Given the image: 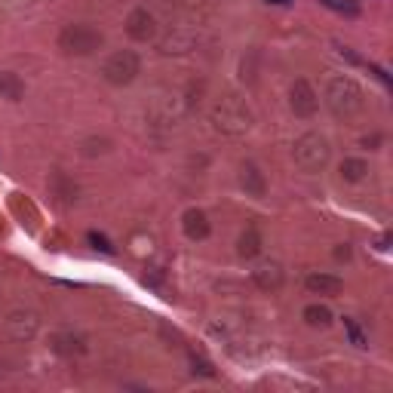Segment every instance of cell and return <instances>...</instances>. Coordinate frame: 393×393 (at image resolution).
<instances>
[{
  "mask_svg": "<svg viewBox=\"0 0 393 393\" xmlns=\"http://www.w3.org/2000/svg\"><path fill=\"white\" fill-rule=\"evenodd\" d=\"M0 99H9V101L25 99V83L16 71H0Z\"/></svg>",
  "mask_w": 393,
  "mask_h": 393,
  "instance_id": "14",
  "label": "cell"
},
{
  "mask_svg": "<svg viewBox=\"0 0 393 393\" xmlns=\"http://www.w3.org/2000/svg\"><path fill=\"white\" fill-rule=\"evenodd\" d=\"M267 4H289V0H267Z\"/></svg>",
  "mask_w": 393,
  "mask_h": 393,
  "instance_id": "27",
  "label": "cell"
},
{
  "mask_svg": "<svg viewBox=\"0 0 393 393\" xmlns=\"http://www.w3.org/2000/svg\"><path fill=\"white\" fill-rule=\"evenodd\" d=\"M326 9H332V13L338 16H348V18H357L360 16V0H320Z\"/></svg>",
  "mask_w": 393,
  "mask_h": 393,
  "instance_id": "19",
  "label": "cell"
},
{
  "mask_svg": "<svg viewBox=\"0 0 393 393\" xmlns=\"http://www.w3.org/2000/svg\"><path fill=\"white\" fill-rule=\"evenodd\" d=\"M52 191L59 194L65 203H74V200H77V184H71L59 170H55V175H52Z\"/></svg>",
  "mask_w": 393,
  "mask_h": 393,
  "instance_id": "20",
  "label": "cell"
},
{
  "mask_svg": "<svg viewBox=\"0 0 393 393\" xmlns=\"http://www.w3.org/2000/svg\"><path fill=\"white\" fill-rule=\"evenodd\" d=\"M138 74H142V59H138L133 50L111 52L105 65H101V77H105L111 87H129Z\"/></svg>",
  "mask_w": 393,
  "mask_h": 393,
  "instance_id": "5",
  "label": "cell"
},
{
  "mask_svg": "<svg viewBox=\"0 0 393 393\" xmlns=\"http://www.w3.org/2000/svg\"><path fill=\"white\" fill-rule=\"evenodd\" d=\"M326 105H329V111L335 117L350 120V117L360 114L362 105H366V92H362V87L353 77L338 74V77H332L326 83Z\"/></svg>",
  "mask_w": 393,
  "mask_h": 393,
  "instance_id": "1",
  "label": "cell"
},
{
  "mask_svg": "<svg viewBox=\"0 0 393 393\" xmlns=\"http://www.w3.org/2000/svg\"><path fill=\"white\" fill-rule=\"evenodd\" d=\"M338 172H341V179L344 182H350V184H357L362 179H369V163L366 160H360V157H348L341 166H338Z\"/></svg>",
  "mask_w": 393,
  "mask_h": 393,
  "instance_id": "15",
  "label": "cell"
},
{
  "mask_svg": "<svg viewBox=\"0 0 393 393\" xmlns=\"http://www.w3.org/2000/svg\"><path fill=\"white\" fill-rule=\"evenodd\" d=\"M344 329H348V335H350V344H353V348H369V341H366V335L360 332L357 320H350V316H344Z\"/></svg>",
  "mask_w": 393,
  "mask_h": 393,
  "instance_id": "22",
  "label": "cell"
},
{
  "mask_svg": "<svg viewBox=\"0 0 393 393\" xmlns=\"http://www.w3.org/2000/svg\"><path fill=\"white\" fill-rule=\"evenodd\" d=\"M378 249H381V252L390 249V233H381V237H378Z\"/></svg>",
  "mask_w": 393,
  "mask_h": 393,
  "instance_id": "26",
  "label": "cell"
},
{
  "mask_svg": "<svg viewBox=\"0 0 393 393\" xmlns=\"http://www.w3.org/2000/svg\"><path fill=\"white\" fill-rule=\"evenodd\" d=\"M335 258H338V261H348V258H350V246H348V243L335 249Z\"/></svg>",
  "mask_w": 393,
  "mask_h": 393,
  "instance_id": "25",
  "label": "cell"
},
{
  "mask_svg": "<svg viewBox=\"0 0 393 393\" xmlns=\"http://www.w3.org/2000/svg\"><path fill=\"white\" fill-rule=\"evenodd\" d=\"M191 372H194V375H203V378H215V375H218V372H215V366H212V362L209 360H206V357H196V353H194V357H191Z\"/></svg>",
  "mask_w": 393,
  "mask_h": 393,
  "instance_id": "23",
  "label": "cell"
},
{
  "mask_svg": "<svg viewBox=\"0 0 393 393\" xmlns=\"http://www.w3.org/2000/svg\"><path fill=\"white\" fill-rule=\"evenodd\" d=\"M369 71H372V74H375V77H378L381 83H384V87H390V74H387L384 68H378V65H369Z\"/></svg>",
  "mask_w": 393,
  "mask_h": 393,
  "instance_id": "24",
  "label": "cell"
},
{
  "mask_svg": "<svg viewBox=\"0 0 393 393\" xmlns=\"http://www.w3.org/2000/svg\"><path fill=\"white\" fill-rule=\"evenodd\" d=\"M87 243L92 249H99V252H105V255H114V243H111L105 233H99V231H89L87 233Z\"/></svg>",
  "mask_w": 393,
  "mask_h": 393,
  "instance_id": "21",
  "label": "cell"
},
{
  "mask_svg": "<svg viewBox=\"0 0 393 393\" xmlns=\"http://www.w3.org/2000/svg\"><path fill=\"white\" fill-rule=\"evenodd\" d=\"M252 279H255V286L261 292H277L286 283V270L279 261H258L255 270H252Z\"/></svg>",
  "mask_w": 393,
  "mask_h": 393,
  "instance_id": "9",
  "label": "cell"
},
{
  "mask_svg": "<svg viewBox=\"0 0 393 393\" xmlns=\"http://www.w3.org/2000/svg\"><path fill=\"white\" fill-rule=\"evenodd\" d=\"M304 286H307V292H314V295H338L344 289V279L335 274H311L304 279Z\"/></svg>",
  "mask_w": 393,
  "mask_h": 393,
  "instance_id": "13",
  "label": "cell"
},
{
  "mask_svg": "<svg viewBox=\"0 0 393 393\" xmlns=\"http://www.w3.org/2000/svg\"><path fill=\"white\" fill-rule=\"evenodd\" d=\"M209 120H212V129L221 135H246L252 129V111L237 96H224L215 101L209 111Z\"/></svg>",
  "mask_w": 393,
  "mask_h": 393,
  "instance_id": "2",
  "label": "cell"
},
{
  "mask_svg": "<svg viewBox=\"0 0 393 393\" xmlns=\"http://www.w3.org/2000/svg\"><path fill=\"white\" fill-rule=\"evenodd\" d=\"M101 43H105V37H101L99 28L92 25H83V22H74V25H65L62 34H59V50L65 55H92L101 50Z\"/></svg>",
  "mask_w": 393,
  "mask_h": 393,
  "instance_id": "3",
  "label": "cell"
},
{
  "mask_svg": "<svg viewBox=\"0 0 393 393\" xmlns=\"http://www.w3.org/2000/svg\"><path fill=\"white\" fill-rule=\"evenodd\" d=\"M40 332V316L34 311H25V307H18L6 316V335L13 341H31L34 335Z\"/></svg>",
  "mask_w": 393,
  "mask_h": 393,
  "instance_id": "6",
  "label": "cell"
},
{
  "mask_svg": "<svg viewBox=\"0 0 393 393\" xmlns=\"http://www.w3.org/2000/svg\"><path fill=\"white\" fill-rule=\"evenodd\" d=\"M52 350L55 353H65V357H74V353H83V338H77L74 332H59L52 338Z\"/></svg>",
  "mask_w": 393,
  "mask_h": 393,
  "instance_id": "17",
  "label": "cell"
},
{
  "mask_svg": "<svg viewBox=\"0 0 393 393\" xmlns=\"http://www.w3.org/2000/svg\"><path fill=\"white\" fill-rule=\"evenodd\" d=\"M182 231H184V237L194 240V243L206 240V237L212 233L209 215H206L203 209H196V206H191V209H184V215H182Z\"/></svg>",
  "mask_w": 393,
  "mask_h": 393,
  "instance_id": "10",
  "label": "cell"
},
{
  "mask_svg": "<svg viewBox=\"0 0 393 393\" xmlns=\"http://www.w3.org/2000/svg\"><path fill=\"white\" fill-rule=\"evenodd\" d=\"M329 157H332V148H329V142H326L320 133H304L295 142V148H292V160H295V166L301 172H320V170H326Z\"/></svg>",
  "mask_w": 393,
  "mask_h": 393,
  "instance_id": "4",
  "label": "cell"
},
{
  "mask_svg": "<svg viewBox=\"0 0 393 393\" xmlns=\"http://www.w3.org/2000/svg\"><path fill=\"white\" fill-rule=\"evenodd\" d=\"M126 34L133 37V40H138V43L154 40V37H157V18L148 13L145 6L133 9V13L126 16Z\"/></svg>",
  "mask_w": 393,
  "mask_h": 393,
  "instance_id": "8",
  "label": "cell"
},
{
  "mask_svg": "<svg viewBox=\"0 0 393 393\" xmlns=\"http://www.w3.org/2000/svg\"><path fill=\"white\" fill-rule=\"evenodd\" d=\"M240 188L246 191L249 196H265L267 194V179H265V172L258 170L255 163H243L240 166Z\"/></svg>",
  "mask_w": 393,
  "mask_h": 393,
  "instance_id": "12",
  "label": "cell"
},
{
  "mask_svg": "<svg viewBox=\"0 0 393 393\" xmlns=\"http://www.w3.org/2000/svg\"><path fill=\"white\" fill-rule=\"evenodd\" d=\"M304 323L314 326V329H326V326H332V311L326 304H307L304 307Z\"/></svg>",
  "mask_w": 393,
  "mask_h": 393,
  "instance_id": "18",
  "label": "cell"
},
{
  "mask_svg": "<svg viewBox=\"0 0 393 393\" xmlns=\"http://www.w3.org/2000/svg\"><path fill=\"white\" fill-rule=\"evenodd\" d=\"M289 105H292L295 117H314L316 108H320V99H316L314 87L307 83L304 77L292 83V89H289Z\"/></svg>",
  "mask_w": 393,
  "mask_h": 393,
  "instance_id": "7",
  "label": "cell"
},
{
  "mask_svg": "<svg viewBox=\"0 0 393 393\" xmlns=\"http://www.w3.org/2000/svg\"><path fill=\"white\" fill-rule=\"evenodd\" d=\"M258 252H261V233H258V228H246L237 240V255L240 258H255Z\"/></svg>",
  "mask_w": 393,
  "mask_h": 393,
  "instance_id": "16",
  "label": "cell"
},
{
  "mask_svg": "<svg viewBox=\"0 0 393 393\" xmlns=\"http://www.w3.org/2000/svg\"><path fill=\"white\" fill-rule=\"evenodd\" d=\"M196 37L191 31H182V28H175L172 34H166L160 43H157V50H160L163 55H188L194 50Z\"/></svg>",
  "mask_w": 393,
  "mask_h": 393,
  "instance_id": "11",
  "label": "cell"
}]
</instances>
